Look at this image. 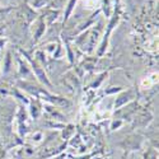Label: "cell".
<instances>
[{
	"instance_id": "1",
	"label": "cell",
	"mask_w": 159,
	"mask_h": 159,
	"mask_svg": "<svg viewBox=\"0 0 159 159\" xmlns=\"http://www.w3.org/2000/svg\"><path fill=\"white\" fill-rule=\"evenodd\" d=\"M122 159H125V158H122Z\"/></svg>"
}]
</instances>
